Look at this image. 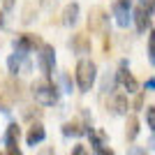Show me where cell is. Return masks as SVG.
<instances>
[{"label":"cell","instance_id":"e0dca14e","mask_svg":"<svg viewBox=\"0 0 155 155\" xmlns=\"http://www.w3.org/2000/svg\"><path fill=\"white\" fill-rule=\"evenodd\" d=\"M0 111L2 114L12 111V95L7 91V84H2V81H0Z\"/></svg>","mask_w":155,"mask_h":155},{"label":"cell","instance_id":"9c48e42d","mask_svg":"<svg viewBox=\"0 0 155 155\" xmlns=\"http://www.w3.org/2000/svg\"><path fill=\"white\" fill-rule=\"evenodd\" d=\"M19 139H21V127L16 123L7 125V130H5V143H7V153H9V155L19 153Z\"/></svg>","mask_w":155,"mask_h":155},{"label":"cell","instance_id":"4fadbf2b","mask_svg":"<svg viewBox=\"0 0 155 155\" xmlns=\"http://www.w3.org/2000/svg\"><path fill=\"white\" fill-rule=\"evenodd\" d=\"M46 137V130L42 127V123H32L28 127V134H26V143L28 146H37L39 141H44Z\"/></svg>","mask_w":155,"mask_h":155},{"label":"cell","instance_id":"2e32d148","mask_svg":"<svg viewBox=\"0 0 155 155\" xmlns=\"http://www.w3.org/2000/svg\"><path fill=\"white\" fill-rule=\"evenodd\" d=\"M77 21H79V5L77 2H70L63 9V23L65 26H74Z\"/></svg>","mask_w":155,"mask_h":155},{"label":"cell","instance_id":"ffe728a7","mask_svg":"<svg viewBox=\"0 0 155 155\" xmlns=\"http://www.w3.org/2000/svg\"><path fill=\"white\" fill-rule=\"evenodd\" d=\"M146 123H148V127L155 132V104H150L148 109H146Z\"/></svg>","mask_w":155,"mask_h":155},{"label":"cell","instance_id":"7a4b0ae2","mask_svg":"<svg viewBox=\"0 0 155 155\" xmlns=\"http://www.w3.org/2000/svg\"><path fill=\"white\" fill-rule=\"evenodd\" d=\"M30 93L35 97V102H39L42 107H53V104L58 102V91L49 81H35L30 86Z\"/></svg>","mask_w":155,"mask_h":155},{"label":"cell","instance_id":"4316f807","mask_svg":"<svg viewBox=\"0 0 155 155\" xmlns=\"http://www.w3.org/2000/svg\"><path fill=\"white\" fill-rule=\"evenodd\" d=\"M148 146H150V150H155V132H153V137L148 139Z\"/></svg>","mask_w":155,"mask_h":155},{"label":"cell","instance_id":"cb8c5ba5","mask_svg":"<svg viewBox=\"0 0 155 155\" xmlns=\"http://www.w3.org/2000/svg\"><path fill=\"white\" fill-rule=\"evenodd\" d=\"M0 2H2L5 9H12V7H14V0H0Z\"/></svg>","mask_w":155,"mask_h":155},{"label":"cell","instance_id":"ac0fdd59","mask_svg":"<svg viewBox=\"0 0 155 155\" xmlns=\"http://www.w3.org/2000/svg\"><path fill=\"white\" fill-rule=\"evenodd\" d=\"M139 137V118L137 116H127V127H125V139L127 141H134Z\"/></svg>","mask_w":155,"mask_h":155},{"label":"cell","instance_id":"9a60e30c","mask_svg":"<svg viewBox=\"0 0 155 155\" xmlns=\"http://www.w3.org/2000/svg\"><path fill=\"white\" fill-rule=\"evenodd\" d=\"M88 123H79V120H70V123L63 125V134L65 137H81V134H88Z\"/></svg>","mask_w":155,"mask_h":155},{"label":"cell","instance_id":"277c9868","mask_svg":"<svg viewBox=\"0 0 155 155\" xmlns=\"http://www.w3.org/2000/svg\"><path fill=\"white\" fill-rule=\"evenodd\" d=\"M53 63H56V51H53L51 44H39V53H37V65L39 70L44 72V77H51L53 74Z\"/></svg>","mask_w":155,"mask_h":155},{"label":"cell","instance_id":"7c38bea8","mask_svg":"<svg viewBox=\"0 0 155 155\" xmlns=\"http://www.w3.org/2000/svg\"><path fill=\"white\" fill-rule=\"evenodd\" d=\"M127 109H130L127 95H120V93H116V95L111 97V102H109V111L114 114V116H127Z\"/></svg>","mask_w":155,"mask_h":155},{"label":"cell","instance_id":"8992f818","mask_svg":"<svg viewBox=\"0 0 155 155\" xmlns=\"http://www.w3.org/2000/svg\"><path fill=\"white\" fill-rule=\"evenodd\" d=\"M111 9H114V16H116L118 26L127 28L130 21H132V0H116Z\"/></svg>","mask_w":155,"mask_h":155},{"label":"cell","instance_id":"ba28073f","mask_svg":"<svg viewBox=\"0 0 155 155\" xmlns=\"http://www.w3.org/2000/svg\"><path fill=\"white\" fill-rule=\"evenodd\" d=\"M88 134H91V146L95 153L100 155H107V153H114V150L109 148V143H107V134H104L102 130H88Z\"/></svg>","mask_w":155,"mask_h":155},{"label":"cell","instance_id":"603a6c76","mask_svg":"<svg viewBox=\"0 0 155 155\" xmlns=\"http://www.w3.org/2000/svg\"><path fill=\"white\" fill-rule=\"evenodd\" d=\"M141 107H143V93H139L134 100V109H141Z\"/></svg>","mask_w":155,"mask_h":155},{"label":"cell","instance_id":"5b68a950","mask_svg":"<svg viewBox=\"0 0 155 155\" xmlns=\"http://www.w3.org/2000/svg\"><path fill=\"white\" fill-rule=\"evenodd\" d=\"M116 81L123 86L127 93H139V81L132 77V72H130V67H127V60H120L118 72H116Z\"/></svg>","mask_w":155,"mask_h":155},{"label":"cell","instance_id":"484cf974","mask_svg":"<svg viewBox=\"0 0 155 155\" xmlns=\"http://www.w3.org/2000/svg\"><path fill=\"white\" fill-rule=\"evenodd\" d=\"M72 153H74V155H84V153H86V148H84V146H77V148L72 150Z\"/></svg>","mask_w":155,"mask_h":155},{"label":"cell","instance_id":"52a82bcc","mask_svg":"<svg viewBox=\"0 0 155 155\" xmlns=\"http://www.w3.org/2000/svg\"><path fill=\"white\" fill-rule=\"evenodd\" d=\"M42 44V39L37 37V35H30V32H23V35H19V37L14 39V51L16 53H30V51H35L37 46Z\"/></svg>","mask_w":155,"mask_h":155},{"label":"cell","instance_id":"44dd1931","mask_svg":"<svg viewBox=\"0 0 155 155\" xmlns=\"http://www.w3.org/2000/svg\"><path fill=\"white\" fill-rule=\"evenodd\" d=\"M139 5L141 7H146L150 14H155V0H139Z\"/></svg>","mask_w":155,"mask_h":155},{"label":"cell","instance_id":"7402d4cb","mask_svg":"<svg viewBox=\"0 0 155 155\" xmlns=\"http://www.w3.org/2000/svg\"><path fill=\"white\" fill-rule=\"evenodd\" d=\"M60 81H63L65 91H67V93H72V84H70V79H67V74H63V77H60Z\"/></svg>","mask_w":155,"mask_h":155},{"label":"cell","instance_id":"30bf717a","mask_svg":"<svg viewBox=\"0 0 155 155\" xmlns=\"http://www.w3.org/2000/svg\"><path fill=\"white\" fill-rule=\"evenodd\" d=\"M132 19H134V26H137V30H139V32H146L150 28V12L146 9V7L137 5L134 12H132Z\"/></svg>","mask_w":155,"mask_h":155},{"label":"cell","instance_id":"5bb4252c","mask_svg":"<svg viewBox=\"0 0 155 155\" xmlns=\"http://www.w3.org/2000/svg\"><path fill=\"white\" fill-rule=\"evenodd\" d=\"M23 58H26V53H16V51L7 58V67H9V72H12V74H19L21 70H28V67H30V63H28V60H23Z\"/></svg>","mask_w":155,"mask_h":155},{"label":"cell","instance_id":"d4e9b609","mask_svg":"<svg viewBox=\"0 0 155 155\" xmlns=\"http://www.w3.org/2000/svg\"><path fill=\"white\" fill-rule=\"evenodd\" d=\"M146 88H148V91H155V77H153V79H148V81H146Z\"/></svg>","mask_w":155,"mask_h":155},{"label":"cell","instance_id":"3957f363","mask_svg":"<svg viewBox=\"0 0 155 155\" xmlns=\"http://www.w3.org/2000/svg\"><path fill=\"white\" fill-rule=\"evenodd\" d=\"M88 30L95 35H104L109 30V14L104 12L102 7H93L88 14Z\"/></svg>","mask_w":155,"mask_h":155},{"label":"cell","instance_id":"8fae6325","mask_svg":"<svg viewBox=\"0 0 155 155\" xmlns=\"http://www.w3.org/2000/svg\"><path fill=\"white\" fill-rule=\"evenodd\" d=\"M70 49L74 53H91V37L86 32H77L70 39Z\"/></svg>","mask_w":155,"mask_h":155},{"label":"cell","instance_id":"d6986e66","mask_svg":"<svg viewBox=\"0 0 155 155\" xmlns=\"http://www.w3.org/2000/svg\"><path fill=\"white\" fill-rule=\"evenodd\" d=\"M148 60H150V65H155V28L148 35Z\"/></svg>","mask_w":155,"mask_h":155},{"label":"cell","instance_id":"6da1fadb","mask_svg":"<svg viewBox=\"0 0 155 155\" xmlns=\"http://www.w3.org/2000/svg\"><path fill=\"white\" fill-rule=\"evenodd\" d=\"M77 86L81 93H88L95 86V79H97V65L88 58H81L77 63Z\"/></svg>","mask_w":155,"mask_h":155}]
</instances>
